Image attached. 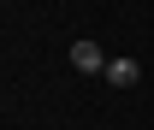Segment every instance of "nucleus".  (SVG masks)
<instances>
[{
  "label": "nucleus",
  "mask_w": 154,
  "mask_h": 130,
  "mask_svg": "<svg viewBox=\"0 0 154 130\" xmlns=\"http://www.w3.org/2000/svg\"><path fill=\"white\" fill-rule=\"evenodd\" d=\"M107 83H113V89H136V83H142V65H136V59H107Z\"/></svg>",
  "instance_id": "nucleus-2"
},
{
  "label": "nucleus",
  "mask_w": 154,
  "mask_h": 130,
  "mask_svg": "<svg viewBox=\"0 0 154 130\" xmlns=\"http://www.w3.org/2000/svg\"><path fill=\"white\" fill-rule=\"evenodd\" d=\"M71 65H77V71H107L101 41H71Z\"/></svg>",
  "instance_id": "nucleus-1"
}]
</instances>
